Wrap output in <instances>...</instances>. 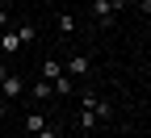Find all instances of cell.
I'll return each mask as SVG.
<instances>
[{
  "label": "cell",
  "instance_id": "1",
  "mask_svg": "<svg viewBox=\"0 0 151 138\" xmlns=\"http://www.w3.org/2000/svg\"><path fill=\"white\" fill-rule=\"evenodd\" d=\"M126 9V0H92V17H97V25H113V13Z\"/></svg>",
  "mask_w": 151,
  "mask_h": 138
},
{
  "label": "cell",
  "instance_id": "2",
  "mask_svg": "<svg viewBox=\"0 0 151 138\" xmlns=\"http://www.w3.org/2000/svg\"><path fill=\"white\" fill-rule=\"evenodd\" d=\"M88 71H92V59L88 54H71L67 63H63V75H71V80H84Z\"/></svg>",
  "mask_w": 151,
  "mask_h": 138
},
{
  "label": "cell",
  "instance_id": "3",
  "mask_svg": "<svg viewBox=\"0 0 151 138\" xmlns=\"http://www.w3.org/2000/svg\"><path fill=\"white\" fill-rule=\"evenodd\" d=\"M25 92V80H21V75H4V80H0V101H17V96H21Z\"/></svg>",
  "mask_w": 151,
  "mask_h": 138
},
{
  "label": "cell",
  "instance_id": "4",
  "mask_svg": "<svg viewBox=\"0 0 151 138\" xmlns=\"http://www.w3.org/2000/svg\"><path fill=\"white\" fill-rule=\"evenodd\" d=\"M63 75V63L59 59H42V80H59Z\"/></svg>",
  "mask_w": 151,
  "mask_h": 138
},
{
  "label": "cell",
  "instance_id": "5",
  "mask_svg": "<svg viewBox=\"0 0 151 138\" xmlns=\"http://www.w3.org/2000/svg\"><path fill=\"white\" fill-rule=\"evenodd\" d=\"M50 88H55V96H71L76 80H71V75H59V80H50Z\"/></svg>",
  "mask_w": 151,
  "mask_h": 138
},
{
  "label": "cell",
  "instance_id": "6",
  "mask_svg": "<svg viewBox=\"0 0 151 138\" xmlns=\"http://www.w3.org/2000/svg\"><path fill=\"white\" fill-rule=\"evenodd\" d=\"M42 126H46V117L38 113V109H29V113H25V130H29V134H38Z\"/></svg>",
  "mask_w": 151,
  "mask_h": 138
},
{
  "label": "cell",
  "instance_id": "7",
  "mask_svg": "<svg viewBox=\"0 0 151 138\" xmlns=\"http://www.w3.org/2000/svg\"><path fill=\"white\" fill-rule=\"evenodd\" d=\"M0 50H4V54H17V50H21L17 34H0Z\"/></svg>",
  "mask_w": 151,
  "mask_h": 138
},
{
  "label": "cell",
  "instance_id": "8",
  "mask_svg": "<svg viewBox=\"0 0 151 138\" xmlns=\"http://www.w3.org/2000/svg\"><path fill=\"white\" fill-rule=\"evenodd\" d=\"M50 96H55L50 80H38V84H34V101H50Z\"/></svg>",
  "mask_w": 151,
  "mask_h": 138
},
{
  "label": "cell",
  "instance_id": "9",
  "mask_svg": "<svg viewBox=\"0 0 151 138\" xmlns=\"http://www.w3.org/2000/svg\"><path fill=\"white\" fill-rule=\"evenodd\" d=\"M34 38H38V25H29V21H25L21 29H17V42H21V46H29Z\"/></svg>",
  "mask_w": 151,
  "mask_h": 138
},
{
  "label": "cell",
  "instance_id": "10",
  "mask_svg": "<svg viewBox=\"0 0 151 138\" xmlns=\"http://www.w3.org/2000/svg\"><path fill=\"white\" fill-rule=\"evenodd\" d=\"M59 34H63V38L76 34V17H71V13H59Z\"/></svg>",
  "mask_w": 151,
  "mask_h": 138
},
{
  "label": "cell",
  "instance_id": "11",
  "mask_svg": "<svg viewBox=\"0 0 151 138\" xmlns=\"http://www.w3.org/2000/svg\"><path fill=\"white\" fill-rule=\"evenodd\" d=\"M92 113H97V117H113V105H109V101H101V96H97V105H92Z\"/></svg>",
  "mask_w": 151,
  "mask_h": 138
},
{
  "label": "cell",
  "instance_id": "12",
  "mask_svg": "<svg viewBox=\"0 0 151 138\" xmlns=\"http://www.w3.org/2000/svg\"><path fill=\"white\" fill-rule=\"evenodd\" d=\"M97 122H101V117H97V113H92V109H84V113H80V126H84V130H92V126H97Z\"/></svg>",
  "mask_w": 151,
  "mask_h": 138
},
{
  "label": "cell",
  "instance_id": "13",
  "mask_svg": "<svg viewBox=\"0 0 151 138\" xmlns=\"http://www.w3.org/2000/svg\"><path fill=\"white\" fill-rule=\"evenodd\" d=\"M34 138H59V130H50V126H42V130H38Z\"/></svg>",
  "mask_w": 151,
  "mask_h": 138
},
{
  "label": "cell",
  "instance_id": "14",
  "mask_svg": "<svg viewBox=\"0 0 151 138\" xmlns=\"http://www.w3.org/2000/svg\"><path fill=\"white\" fill-rule=\"evenodd\" d=\"M9 25V4H0V29Z\"/></svg>",
  "mask_w": 151,
  "mask_h": 138
},
{
  "label": "cell",
  "instance_id": "15",
  "mask_svg": "<svg viewBox=\"0 0 151 138\" xmlns=\"http://www.w3.org/2000/svg\"><path fill=\"white\" fill-rule=\"evenodd\" d=\"M4 113H9V105H4V101H0V122H4Z\"/></svg>",
  "mask_w": 151,
  "mask_h": 138
},
{
  "label": "cell",
  "instance_id": "16",
  "mask_svg": "<svg viewBox=\"0 0 151 138\" xmlns=\"http://www.w3.org/2000/svg\"><path fill=\"white\" fill-rule=\"evenodd\" d=\"M0 4H9V9H13V4H17V0H0Z\"/></svg>",
  "mask_w": 151,
  "mask_h": 138
}]
</instances>
